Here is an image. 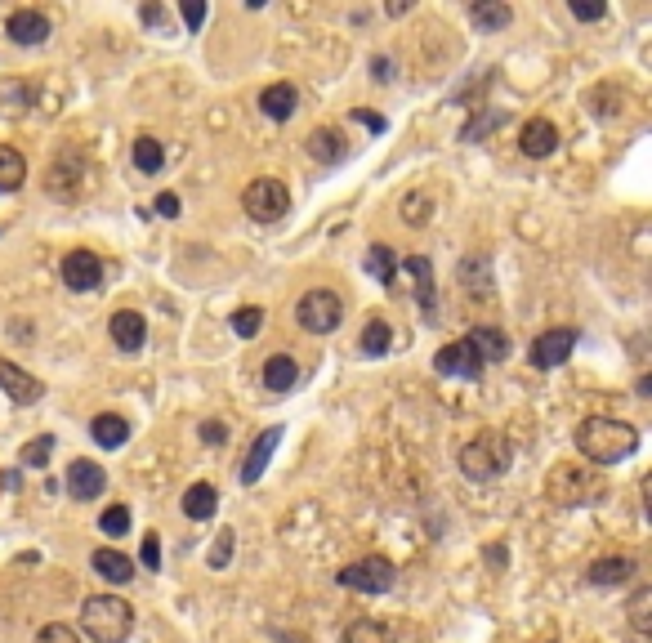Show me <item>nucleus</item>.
I'll return each mask as SVG.
<instances>
[{
    "instance_id": "nucleus-1",
    "label": "nucleus",
    "mask_w": 652,
    "mask_h": 643,
    "mask_svg": "<svg viewBox=\"0 0 652 643\" xmlns=\"http://www.w3.org/2000/svg\"><path fill=\"white\" fill-rule=\"evenodd\" d=\"M577 447L590 465H621L639 451V429L612 416H590L577 425Z\"/></svg>"
},
{
    "instance_id": "nucleus-2",
    "label": "nucleus",
    "mask_w": 652,
    "mask_h": 643,
    "mask_svg": "<svg viewBox=\"0 0 652 643\" xmlns=\"http://www.w3.org/2000/svg\"><path fill=\"white\" fill-rule=\"evenodd\" d=\"M134 630V608L117 594H94L81 603V635L90 643H126Z\"/></svg>"
},
{
    "instance_id": "nucleus-3",
    "label": "nucleus",
    "mask_w": 652,
    "mask_h": 643,
    "mask_svg": "<svg viewBox=\"0 0 652 643\" xmlns=\"http://www.w3.org/2000/svg\"><path fill=\"white\" fill-rule=\"evenodd\" d=\"M510 465H514V443L505 434H496V429H487L474 443L460 447V474L474 478V483H496L501 474H510Z\"/></svg>"
},
{
    "instance_id": "nucleus-4",
    "label": "nucleus",
    "mask_w": 652,
    "mask_h": 643,
    "mask_svg": "<svg viewBox=\"0 0 652 643\" xmlns=\"http://www.w3.org/2000/svg\"><path fill=\"white\" fill-rule=\"evenodd\" d=\"M545 496L554 505H594L603 496V478L594 465H554L545 478Z\"/></svg>"
},
{
    "instance_id": "nucleus-5",
    "label": "nucleus",
    "mask_w": 652,
    "mask_h": 643,
    "mask_svg": "<svg viewBox=\"0 0 652 643\" xmlns=\"http://www.w3.org/2000/svg\"><path fill=\"white\" fill-rule=\"evenodd\" d=\"M295 322L309 335H331L335 326L344 322V300L335 291H309L300 304H295Z\"/></svg>"
},
{
    "instance_id": "nucleus-6",
    "label": "nucleus",
    "mask_w": 652,
    "mask_h": 643,
    "mask_svg": "<svg viewBox=\"0 0 652 643\" xmlns=\"http://www.w3.org/2000/svg\"><path fill=\"white\" fill-rule=\"evenodd\" d=\"M242 210L255 219V224H277V219L291 210V193H286L282 179H255L242 193Z\"/></svg>"
},
{
    "instance_id": "nucleus-7",
    "label": "nucleus",
    "mask_w": 652,
    "mask_h": 643,
    "mask_svg": "<svg viewBox=\"0 0 652 643\" xmlns=\"http://www.w3.org/2000/svg\"><path fill=\"white\" fill-rule=\"evenodd\" d=\"M335 581L344 585V590H362V594H389L393 581H398V572H393L389 559H358L349 563V568L335 572Z\"/></svg>"
},
{
    "instance_id": "nucleus-8",
    "label": "nucleus",
    "mask_w": 652,
    "mask_h": 643,
    "mask_svg": "<svg viewBox=\"0 0 652 643\" xmlns=\"http://www.w3.org/2000/svg\"><path fill=\"white\" fill-rule=\"evenodd\" d=\"M572 349H577V331H572V326H554V331L536 335L527 358H532V367L550 371V367H563V362L572 358Z\"/></svg>"
},
{
    "instance_id": "nucleus-9",
    "label": "nucleus",
    "mask_w": 652,
    "mask_h": 643,
    "mask_svg": "<svg viewBox=\"0 0 652 643\" xmlns=\"http://www.w3.org/2000/svg\"><path fill=\"white\" fill-rule=\"evenodd\" d=\"M434 371L438 376H452V380H483V362H478V353L469 349L465 340L438 349L434 353Z\"/></svg>"
},
{
    "instance_id": "nucleus-10",
    "label": "nucleus",
    "mask_w": 652,
    "mask_h": 643,
    "mask_svg": "<svg viewBox=\"0 0 652 643\" xmlns=\"http://www.w3.org/2000/svg\"><path fill=\"white\" fill-rule=\"evenodd\" d=\"M402 273H411L416 277V304H420V313H425V322H438V286H434V264H429L425 255H407L402 259Z\"/></svg>"
},
{
    "instance_id": "nucleus-11",
    "label": "nucleus",
    "mask_w": 652,
    "mask_h": 643,
    "mask_svg": "<svg viewBox=\"0 0 652 643\" xmlns=\"http://www.w3.org/2000/svg\"><path fill=\"white\" fill-rule=\"evenodd\" d=\"M5 36L14 45H45L50 41V18H45L41 9H14V14L5 18Z\"/></svg>"
},
{
    "instance_id": "nucleus-12",
    "label": "nucleus",
    "mask_w": 652,
    "mask_h": 643,
    "mask_svg": "<svg viewBox=\"0 0 652 643\" xmlns=\"http://www.w3.org/2000/svg\"><path fill=\"white\" fill-rule=\"evenodd\" d=\"M0 389H5L9 402H18V407H32V402H41V393H45L41 380L27 376V371L9 358H0Z\"/></svg>"
},
{
    "instance_id": "nucleus-13",
    "label": "nucleus",
    "mask_w": 652,
    "mask_h": 643,
    "mask_svg": "<svg viewBox=\"0 0 652 643\" xmlns=\"http://www.w3.org/2000/svg\"><path fill=\"white\" fill-rule=\"evenodd\" d=\"M63 282L72 291H99L103 286V264L94 251H72L63 259Z\"/></svg>"
},
{
    "instance_id": "nucleus-14",
    "label": "nucleus",
    "mask_w": 652,
    "mask_h": 643,
    "mask_svg": "<svg viewBox=\"0 0 652 643\" xmlns=\"http://www.w3.org/2000/svg\"><path fill=\"white\" fill-rule=\"evenodd\" d=\"M63 483L76 501H94V496H103V487H108V474H103V465H94V460H72Z\"/></svg>"
},
{
    "instance_id": "nucleus-15",
    "label": "nucleus",
    "mask_w": 652,
    "mask_h": 643,
    "mask_svg": "<svg viewBox=\"0 0 652 643\" xmlns=\"http://www.w3.org/2000/svg\"><path fill=\"white\" fill-rule=\"evenodd\" d=\"M108 335H112V344H117L121 353H139L143 340H148V322H143V313L121 309V313H112L108 318Z\"/></svg>"
},
{
    "instance_id": "nucleus-16",
    "label": "nucleus",
    "mask_w": 652,
    "mask_h": 643,
    "mask_svg": "<svg viewBox=\"0 0 652 643\" xmlns=\"http://www.w3.org/2000/svg\"><path fill=\"white\" fill-rule=\"evenodd\" d=\"M277 443H282V425L264 429V434L251 443V451H246V460H242V483H246V487L260 483V478H264V469H268V460H273Z\"/></svg>"
},
{
    "instance_id": "nucleus-17",
    "label": "nucleus",
    "mask_w": 652,
    "mask_h": 643,
    "mask_svg": "<svg viewBox=\"0 0 652 643\" xmlns=\"http://www.w3.org/2000/svg\"><path fill=\"white\" fill-rule=\"evenodd\" d=\"M465 344L478 353V362H501V358H510V335L501 331V326H474V331L465 335Z\"/></svg>"
},
{
    "instance_id": "nucleus-18",
    "label": "nucleus",
    "mask_w": 652,
    "mask_h": 643,
    "mask_svg": "<svg viewBox=\"0 0 652 643\" xmlns=\"http://www.w3.org/2000/svg\"><path fill=\"white\" fill-rule=\"evenodd\" d=\"M519 148L527 152V157H550V152L559 148V126H554V121H545V117H532L519 130Z\"/></svg>"
},
{
    "instance_id": "nucleus-19",
    "label": "nucleus",
    "mask_w": 652,
    "mask_h": 643,
    "mask_svg": "<svg viewBox=\"0 0 652 643\" xmlns=\"http://www.w3.org/2000/svg\"><path fill=\"white\" fill-rule=\"evenodd\" d=\"M295 103H300V94H295L291 81H277V85H268V90L260 94V112L268 121H291L295 117Z\"/></svg>"
},
{
    "instance_id": "nucleus-20",
    "label": "nucleus",
    "mask_w": 652,
    "mask_h": 643,
    "mask_svg": "<svg viewBox=\"0 0 652 643\" xmlns=\"http://www.w3.org/2000/svg\"><path fill=\"white\" fill-rule=\"evenodd\" d=\"M304 148H309V157H313V161H322V166H335V161L349 157V139H344L340 130H326V126H322V130H313Z\"/></svg>"
},
{
    "instance_id": "nucleus-21",
    "label": "nucleus",
    "mask_w": 652,
    "mask_h": 643,
    "mask_svg": "<svg viewBox=\"0 0 652 643\" xmlns=\"http://www.w3.org/2000/svg\"><path fill=\"white\" fill-rule=\"evenodd\" d=\"M90 438H94V443H99L103 451L126 447V443H130V425H126V416H117V411H103V416H94Z\"/></svg>"
},
{
    "instance_id": "nucleus-22",
    "label": "nucleus",
    "mask_w": 652,
    "mask_h": 643,
    "mask_svg": "<svg viewBox=\"0 0 652 643\" xmlns=\"http://www.w3.org/2000/svg\"><path fill=\"white\" fill-rule=\"evenodd\" d=\"M90 568L99 572L103 581H112V585L134 581V563H130L121 550H94V554H90Z\"/></svg>"
},
{
    "instance_id": "nucleus-23",
    "label": "nucleus",
    "mask_w": 652,
    "mask_h": 643,
    "mask_svg": "<svg viewBox=\"0 0 652 643\" xmlns=\"http://www.w3.org/2000/svg\"><path fill=\"white\" fill-rule=\"evenodd\" d=\"M32 108V85L18 76H0V117H27Z\"/></svg>"
},
{
    "instance_id": "nucleus-24",
    "label": "nucleus",
    "mask_w": 652,
    "mask_h": 643,
    "mask_svg": "<svg viewBox=\"0 0 652 643\" xmlns=\"http://www.w3.org/2000/svg\"><path fill=\"white\" fill-rule=\"evenodd\" d=\"M295 380H300V367H295L291 353H273V358L264 362V389H268V393L295 389Z\"/></svg>"
},
{
    "instance_id": "nucleus-25",
    "label": "nucleus",
    "mask_w": 652,
    "mask_h": 643,
    "mask_svg": "<svg viewBox=\"0 0 652 643\" xmlns=\"http://www.w3.org/2000/svg\"><path fill=\"white\" fill-rule=\"evenodd\" d=\"M179 505H184V514L193 518V523H206V518H215V510H219V496L210 483H193Z\"/></svg>"
},
{
    "instance_id": "nucleus-26",
    "label": "nucleus",
    "mask_w": 652,
    "mask_h": 643,
    "mask_svg": "<svg viewBox=\"0 0 652 643\" xmlns=\"http://www.w3.org/2000/svg\"><path fill=\"white\" fill-rule=\"evenodd\" d=\"M27 179V161L18 148H9V143H0V193H18Z\"/></svg>"
},
{
    "instance_id": "nucleus-27",
    "label": "nucleus",
    "mask_w": 652,
    "mask_h": 643,
    "mask_svg": "<svg viewBox=\"0 0 652 643\" xmlns=\"http://www.w3.org/2000/svg\"><path fill=\"white\" fill-rule=\"evenodd\" d=\"M340 643H393V630L385 626V621L362 617V621H349V626H344Z\"/></svg>"
},
{
    "instance_id": "nucleus-28",
    "label": "nucleus",
    "mask_w": 652,
    "mask_h": 643,
    "mask_svg": "<svg viewBox=\"0 0 652 643\" xmlns=\"http://www.w3.org/2000/svg\"><path fill=\"white\" fill-rule=\"evenodd\" d=\"M367 273L376 277L380 286H393V282H398V255H393V246H385V242L371 246V251H367Z\"/></svg>"
},
{
    "instance_id": "nucleus-29",
    "label": "nucleus",
    "mask_w": 652,
    "mask_h": 643,
    "mask_svg": "<svg viewBox=\"0 0 652 643\" xmlns=\"http://www.w3.org/2000/svg\"><path fill=\"white\" fill-rule=\"evenodd\" d=\"M635 577V559H599L590 568V585H626Z\"/></svg>"
},
{
    "instance_id": "nucleus-30",
    "label": "nucleus",
    "mask_w": 652,
    "mask_h": 643,
    "mask_svg": "<svg viewBox=\"0 0 652 643\" xmlns=\"http://www.w3.org/2000/svg\"><path fill=\"white\" fill-rule=\"evenodd\" d=\"M362 353L367 358H385L389 353V344H393V331H389V322L385 318H367V326H362Z\"/></svg>"
},
{
    "instance_id": "nucleus-31",
    "label": "nucleus",
    "mask_w": 652,
    "mask_h": 643,
    "mask_svg": "<svg viewBox=\"0 0 652 643\" xmlns=\"http://www.w3.org/2000/svg\"><path fill=\"white\" fill-rule=\"evenodd\" d=\"M626 617H630V626H635V635H652V590L648 585H639L635 594H630V603H626Z\"/></svg>"
},
{
    "instance_id": "nucleus-32",
    "label": "nucleus",
    "mask_w": 652,
    "mask_h": 643,
    "mask_svg": "<svg viewBox=\"0 0 652 643\" xmlns=\"http://www.w3.org/2000/svg\"><path fill=\"white\" fill-rule=\"evenodd\" d=\"M469 18H474L478 32H501V27H510V5H501V0H487V5H474L469 9Z\"/></svg>"
},
{
    "instance_id": "nucleus-33",
    "label": "nucleus",
    "mask_w": 652,
    "mask_h": 643,
    "mask_svg": "<svg viewBox=\"0 0 652 643\" xmlns=\"http://www.w3.org/2000/svg\"><path fill=\"white\" fill-rule=\"evenodd\" d=\"M134 166L143 170V175H157L161 166H166V148H161L152 134H143V139H134Z\"/></svg>"
},
{
    "instance_id": "nucleus-34",
    "label": "nucleus",
    "mask_w": 652,
    "mask_h": 643,
    "mask_svg": "<svg viewBox=\"0 0 652 643\" xmlns=\"http://www.w3.org/2000/svg\"><path fill=\"white\" fill-rule=\"evenodd\" d=\"M501 121H505V112H501V108H483L478 117H469L465 126H460V143H478L483 134H492L496 126H501Z\"/></svg>"
},
{
    "instance_id": "nucleus-35",
    "label": "nucleus",
    "mask_w": 652,
    "mask_h": 643,
    "mask_svg": "<svg viewBox=\"0 0 652 643\" xmlns=\"http://www.w3.org/2000/svg\"><path fill=\"white\" fill-rule=\"evenodd\" d=\"M233 545H237V536H233V527H224V532L215 536V545H210V554H206V563L215 572H224L228 563H233Z\"/></svg>"
},
{
    "instance_id": "nucleus-36",
    "label": "nucleus",
    "mask_w": 652,
    "mask_h": 643,
    "mask_svg": "<svg viewBox=\"0 0 652 643\" xmlns=\"http://www.w3.org/2000/svg\"><path fill=\"white\" fill-rule=\"evenodd\" d=\"M50 451H54V438L50 434H41V438H32L23 451H18V465H27V469H41L45 460H50Z\"/></svg>"
},
{
    "instance_id": "nucleus-37",
    "label": "nucleus",
    "mask_w": 652,
    "mask_h": 643,
    "mask_svg": "<svg viewBox=\"0 0 652 643\" xmlns=\"http://www.w3.org/2000/svg\"><path fill=\"white\" fill-rule=\"evenodd\" d=\"M233 331L242 335V340H251V335L264 331V309H255V304H246V309L233 313Z\"/></svg>"
},
{
    "instance_id": "nucleus-38",
    "label": "nucleus",
    "mask_w": 652,
    "mask_h": 643,
    "mask_svg": "<svg viewBox=\"0 0 652 643\" xmlns=\"http://www.w3.org/2000/svg\"><path fill=\"white\" fill-rule=\"evenodd\" d=\"M99 527L108 536H126L130 532V510H126V505H108V510L99 514Z\"/></svg>"
},
{
    "instance_id": "nucleus-39",
    "label": "nucleus",
    "mask_w": 652,
    "mask_h": 643,
    "mask_svg": "<svg viewBox=\"0 0 652 643\" xmlns=\"http://www.w3.org/2000/svg\"><path fill=\"white\" fill-rule=\"evenodd\" d=\"M402 215H407L411 228H425V224H429V197H425V193L402 197Z\"/></svg>"
},
{
    "instance_id": "nucleus-40",
    "label": "nucleus",
    "mask_w": 652,
    "mask_h": 643,
    "mask_svg": "<svg viewBox=\"0 0 652 643\" xmlns=\"http://www.w3.org/2000/svg\"><path fill=\"white\" fill-rule=\"evenodd\" d=\"M36 643H81V635L72 626H63V621H50V626L36 630Z\"/></svg>"
},
{
    "instance_id": "nucleus-41",
    "label": "nucleus",
    "mask_w": 652,
    "mask_h": 643,
    "mask_svg": "<svg viewBox=\"0 0 652 643\" xmlns=\"http://www.w3.org/2000/svg\"><path fill=\"white\" fill-rule=\"evenodd\" d=\"M139 559H143V568H148V572L161 568V536H157V532L143 536V554H139Z\"/></svg>"
},
{
    "instance_id": "nucleus-42",
    "label": "nucleus",
    "mask_w": 652,
    "mask_h": 643,
    "mask_svg": "<svg viewBox=\"0 0 652 643\" xmlns=\"http://www.w3.org/2000/svg\"><path fill=\"white\" fill-rule=\"evenodd\" d=\"M603 14H608V5H594V0H572V18H581V23H599Z\"/></svg>"
},
{
    "instance_id": "nucleus-43",
    "label": "nucleus",
    "mask_w": 652,
    "mask_h": 643,
    "mask_svg": "<svg viewBox=\"0 0 652 643\" xmlns=\"http://www.w3.org/2000/svg\"><path fill=\"white\" fill-rule=\"evenodd\" d=\"M201 443H206V447L228 443V425H224V420H206V425H201Z\"/></svg>"
},
{
    "instance_id": "nucleus-44",
    "label": "nucleus",
    "mask_w": 652,
    "mask_h": 643,
    "mask_svg": "<svg viewBox=\"0 0 652 643\" xmlns=\"http://www.w3.org/2000/svg\"><path fill=\"white\" fill-rule=\"evenodd\" d=\"M179 14H184L188 32H197V27L206 23V5H201V0H184V5H179Z\"/></svg>"
},
{
    "instance_id": "nucleus-45",
    "label": "nucleus",
    "mask_w": 652,
    "mask_h": 643,
    "mask_svg": "<svg viewBox=\"0 0 652 643\" xmlns=\"http://www.w3.org/2000/svg\"><path fill=\"white\" fill-rule=\"evenodd\" d=\"M157 215L175 219V215H179V197H175V193H161V197H157Z\"/></svg>"
},
{
    "instance_id": "nucleus-46",
    "label": "nucleus",
    "mask_w": 652,
    "mask_h": 643,
    "mask_svg": "<svg viewBox=\"0 0 652 643\" xmlns=\"http://www.w3.org/2000/svg\"><path fill=\"white\" fill-rule=\"evenodd\" d=\"M353 117H358L362 121V126H367V130H385V117H376V112H367V108H358V112H353Z\"/></svg>"
},
{
    "instance_id": "nucleus-47",
    "label": "nucleus",
    "mask_w": 652,
    "mask_h": 643,
    "mask_svg": "<svg viewBox=\"0 0 652 643\" xmlns=\"http://www.w3.org/2000/svg\"><path fill=\"white\" fill-rule=\"evenodd\" d=\"M139 18H143V23H161L166 14H161V5H143V9H139Z\"/></svg>"
},
{
    "instance_id": "nucleus-48",
    "label": "nucleus",
    "mask_w": 652,
    "mask_h": 643,
    "mask_svg": "<svg viewBox=\"0 0 652 643\" xmlns=\"http://www.w3.org/2000/svg\"><path fill=\"white\" fill-rule=\"evenodd\" d=\"M389 76H393L389 72V59H376V81H389Z\"/></svg>"
}]
</instances>
